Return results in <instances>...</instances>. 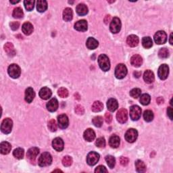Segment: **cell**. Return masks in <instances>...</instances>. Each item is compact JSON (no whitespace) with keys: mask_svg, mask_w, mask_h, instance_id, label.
I'll list each match as a JSON object with an SVG mask.
<instances>
[{"mask_svg":"<svg viewBox=\"0 0 173 173\" xmlns=\"http://www.w3.org/2000/svg\"><path fill=\"white\" fill-rule=\"evenodd\" d=\"M110 15L106 16V18H105V20H104L106 24H107L108 22L110 21Z\"/></svg>","mask_w":173,"mask_h":173,"instance_id":"cell-56","label":"cell"},{"mask_svg":"<svg viewBox=\"0 0 173 173\" xmlns=\"http://www.w3.org/2000/svg\"><path fill=\"white\" fill-rule=\"evenodd\" d=\"M58 122L59 127L62 129H65L68 126L69 120L68 116L63 114L58 116Z\"/></svg>","mask_w":173,"mask_h":173,"instance_id":"cell-13","label":"cell"},{"mask_svg":"<svg viewBox=\"0 0 173 173\" xmlns=\"http://www.w3.org/2000/svg\"><path fill=\"white\" fill-rule=\"evenodd\" d=\"M72 164V159L71 156H64L62 159V164L66 167H68V166H71Z\"/></svg>","mask_w":173,"mask_h":173,"instance_id":"cell-45","label":"cell"},{"mask_svg":"<svg viewBox=\"0 0 173 173\" xmlns=\"http://www.w3.org/2000/svg\"><path fill=\"white\" fill-rule=\"evenodd\" d=\"M39 154V149L38 148H30L27 154H26V156H27L28 159L31 162H34L35 160V159L37 158V156Z\"/></svg>","mask_w":173,"mask_h":173,"instance_id":"cell-16","label":"cell"},{"mask_svg":"<svg viewBox=\"0 0 173 173\" xmlns=\"http://www.w3.org/2000/svg\"><path fill=\"white\" fill-rule=\"evenodd\" d=\"M58 94L62 98H66L68 96V91L66 88H60L58 91Z\"/></svg>","mask_w":173,"mask_h":173,"instance_id":"cell-47","label":"cell"},{"mask_svg":"<svg viewBox=\"0 0 173 173\" xmlns=\"http://www.w3.org/2000/svg\"><path fill=\"white\" fill-rule=\"evenodd\" d=\"M25 154V151L24 149L21 148H16L14 149V151L13 152V156H14L16 158H17L18 160H21L24 157Z\"/></svg>","mask_w":173,"mask_h":173,"instance_id":"cell-36","label":"cell"},{"mask_svg":"<svg viewBox=\"0 0 173 173\" xmlns=\"http://www.w3.org/2000/svg\"><path fill=\"white\" fill-rule=\"evenodd\" d=\"M58 106H59L58 101L57 100V99L56 98H52L49 101V102L47 103V105H46L48 110L51 112H54L57 110Z\"/></svg>","mask_w":173,"mask_h":173,"instance_id":"cell-15","label":"cell"},{"mask_svg":"<svg viewBox=\"0 0 173 173\" xmlns=\"http://www.w3.org/2000/svg\"><path fill=\"white\" fill-rule=\"evenodd\" d=\"M156 101H157V103H158V104H163V103H164V99H163V98H161V97L158 98Z\"/></svg>","mask_w":173,"mask_h":173,"instance_id":"cell-55","label":"cell"},{"mask_svg":"<svg viewBox=\"0 0 173 173\" xmlns=\"http://www.w3.org/2000/svg\"><path fill=\"white\" fill-rule=\"evenodd\" d=\"M22 31L26 35H30L33 32V26L31 22H26L22 26Z\"/></svg>","mask_w":173,"mask_h":173,"instance_id":"cell-27","label":"cell"},{"mask_svg":"<svg viewBox=\"0 0 173 173\" xmlns=\"http://www.w3.org/2000/svg\"><path fill=\"white\" fill-rule=\"evenodd\" d=\"M64 141L60 137L55 138L52 141L53 148L57 152H62L64 149Z\"/></svg>","mask_w":173,"mask_h":173,"instance_id":"cell-14","label":"cell"},{"mask_svg":"<svg viewBox=\"0 0 173 173\" xmlns=\"http://www.w3.org/2000/svg\"><path fill=\"white\" fill-rule=\"evenodd\" d=\"M107 107L108 109L110 112L116 111L118 107V104L117 100L114 98L109 99L107 102Z\"/></svg>","mask_w":173,"mask_h":173,"instance_id":"cell-26","label":"cell"},{"mask_svg":"<svg viewBox=\"0 0 173 173\" xmlns=\"http://www.w3.org/2000/svg\"><path fill=\"white\" fill-rule=\"evenodd\" d=\"M54 172H62V171H60V170H56V171H54Z\"/></svg>","mask_w":173,"mask_h":173,"instance_id":"cell-60","label":"cell"},{"mask_svg":"<svg viewBox=\"0 0 173 173\" xmlns=\"http://www.w3.org/2000/svg\"><path fill=\"white\" fill-rule=\"evenodd\" d=\"M167 114L168 117L171 120H172V109L171 107H169L167 109Z\"/></svg>","mask_w":173,"mask_h":173,"instance_id":"cell-54","label":"cell"},{"mask_svg":"<svg viewBox=\"0 0 173 173\" xmlns=\"http://www.w3.org/2000/svg\"><path fill=\"white\" fill-rule=\"evenodd\" d=\"M154 41L156 44L162 45L167 41V35L164 31H159L154 35Z\"/></svg>","mask_w":173,"mask_h":173,"instance_id":"cell-8","label":"cell"},{"mask_svg":"<svg viewBox=\"0 0 173 173\" xmlns=\"http://www.w3.org/2000/svg\"><path fill=\"white\" fill-rule=\"evenodd\" d=\"M95 172L96 173H102V172H108L107 169L104 166H99L95 170Z\"/></svg>","mask_w":173,"mask_h":173,"instance_id":"cell-50","label":"cell"},{"mask_svg":"<svg viewBox=\"0 0 173 173\" xmlns=\"http://www.w3.org/2000/svg\"><path fill=\"white\" fill-rule=\"evenodd\" d=\"M99 43L93 37H89L87 40L86 46L89 49H95L98 47Z\"/></svg>","mask_w":173,"mask_h":173,"instance_id":"cell-28","label":"cell"},{"mask_svg":"<svg viewBox=\"0 0 173 173\" xmlns=\"http://www.w3.org/2000/svg\"><path fill=\"white\" fill-rule=\"evenodd\" d=\"M138 137V132L136 129H130L126 132L125 137L126 141L129 143H133L137 140Z\"/></svg>","mask_w":173,"mask_h":173,"instance_id":"cell-7","label":"cell"},{"mask_svg":"<svg viewBox=\"0 0 173 173\" xmlns=\"http://www.w3.org/2000/svg\"><path fill=\"white\" fill-rule=\"evenodd\" d=\"M93 124L96 127H101L103 125V118L102 116H95L92 120Z\"/></svg>","mask_w":173,"mask_h":173,"instance_id":"cell-42","label":"cell"},{"mask_svg":"<svg viewBox=\"0 0 173 173\" xmlns=\"http://www.w3.org/2000/svg\"><path fill=\"white\" fill-rule=\"evenodd\" d=\"M57 124L54 119H52L48 122V129L50 130L52 132H56L57 130Z\"/></svg>","mask_w":173,"mask_h":173,"instance_id":"cell-46","label":"cell"},{"mask_svg":"<svg viewBox=\"0 0 173 173\" xmlns=\"http://www.w3.org/2000/svg\"><path fill=\"white\" fill-rule=\"evenodd\" d=\"M103 108H104V105L102 103L99 101H95L92 105L91 110L93 112H98L102 111Z\"/></svg>","mask_w":173,"mask_h":173,"instance_id":"cell-34","label":"cell"},{"mask_svg":"<svg viewBox=\"0 0 173 173\" xmlns=\"http://www.w3.org/2000/svg\"><path fill=\"white\" fill-rule=\"evenodd\" d=\"M141 109L139 106L137 105L132 106L130 108V117L132 121H137L141 118Z\"/></svg>","mask_w":173,"mask_h":173,"instance_id":"cell-3","label":"cell"},{"mask_svg":"<svg viewBox=\"0 0 173 173\" xmlns=\"http://www.w3.org/2000/svg\"><path fill=\"white\" fill-rule=\"evenodd\" d=\"M141 94V91L140 89L139 88H135L132 89V90L130 91V95L131 96L132 98H133L135 99H137L139 97H140Z\"/></svg>","mask_w":173,"mask_h":173,"instance_id":"cell-44","label":"cell"},{"mask_svg":"<svg viewBox=\"0 0 173 173\" xmlns=\"http://www.w3.org/2000/svg\"><path fill=\"white\" fill-rule=\"evenodd\" d=\"M141 72H134V75L136 78H139V76H141Z\"/></svg>","mask_w":173,"mask_h":173,"instance_id":"cell-57","label":"cell"},{"mask_svg":"<svg viewBox=\"0 0 173 173\" xmlns=\"http://www.w3.org/2000/svg\"><path fill=\"white\" fill-rule=\"evenodd\" d=\"M95 145L98 148H102L106 146V140L104 137H99L95 141Z\"/></svg>","mask_w":173,"mask_h":173,"instance_id":"cell-48","label":"cell"},{"mask_svg":"<svg viewBox=\"0 0 173 173\" xmlns=\"http://www.w3.org/2000/svg\"><path fill=\"white\" fill-rule=\"evenodd\" d=\"M98 63L103 71H108L110 68V62L108 57L105 54H101L98 58Z\"/></svg>","mask_w":173,"mask_h":173,"instance_id":"cell-1","label":"cell"},{"mask_svg":"<svg viewBox=\"0 0 173 173\" xmlns=\"http://www.w3.org/2000/svg\"><path fill=\"white\" fill-rule=\"evenodd\" d=\"M8 72L10 77L13 79H18L21 74V70L19 66L16 64H12L9 66Z\"/></svg>","mask_w":173,"mask_h":173,"instance_id":"cell-5","label":"cell"},{"mask_svg":"<svg viewBox=\"0 0 173 173\" xmlns=\"http://www.w3.org/2000/svg\"><path fill=\"white\" fill-rule=\"evenodd\" d=\"M121 143V139L119 137L116 135H112L109 139V145L112 148H117L120 145Z\"/></svg>","mask_w":173,"mask_h":173,"instance_id":"cell-23","label":"cell"},{"mask_svg":"<svg viewBox=\"0 0 173 173\" xmlns=\"http://www.w3.org/2000/svg\"><path fill=\"white\" fill-rule=\"evenodd\" d=\"M73 18V12L71 8H66L64 9V12H63V19L66 22H68L72 21Z\"/></svg>","mask_w":173,"mask_h":173,"instance_id":"cell-30","label":"cell"},{"mask_svg":"<svg viewBox=\"0 0 173 173\" xmlns=\"http://www.w3.org/2000/svg\"><path fill=\"white\" fill-rule=\"evenodd\" d=\"M87 22L85 20H81L75 24V29L78 31L85 32L87 30Z\"/></svg>","mask_w":173,"mask_h":173,"instance_id":"cell-17","label":"cell"},{"mask_svg":"<svg viewBox=\"0 0 173 173\" xmlns=\"http://www.w3.org/2000/svg\"><path fill=\"white\" fill-rule=\"evenodd\" d=\"M144 79L146 83H148V84L152 83L155 80L154 72H153L152 71H149V70H147V71L144 72Z\"/></svg>","mask_w":173,"mask_h":173,"instance_id":"cell-24","label":"cell"},{"mask_svg":"<svg viewBox=\"0 0 173 173\" xmlns=\"http://www.w3.org/2000/svg\"><path fill=\"white\" fill-rule=\"evenodd\" d=\"M24 5L26 10L31 11L34 8L35 1H33V0H25L24 2Z\"/></svg>","mask_w":173,"mask_h":173,"instance_id":"cell-41","label":"cell"},{"mask_svg":"<svg viewBox=\"0 0 173 173\" xmlns=\"http://www.w3.org/2000/svg\"><path fill=\"white\" fill-rule=\"evenodd\" d=\"M142 45L145 49L151 48L153 45V42L151 37H145L142 39Z\"/></svg>","mask_w":173,"mask_h":173,"instance_id":"cell-35","label":"cell"},{"mask_svg":"<svg viewBox=\"0 0 173 173\" xmlns=\"http://www.w3.org/2000/svg\"><path fill=\"white\" fill-rule=\"evenodd\" d=\"M135 168L138 172H145L146 171V166L145 163L141 160H137L135 162Z\"/></svg>","mask_w":173,"mask_h":173,"instance_id":"cell-33","label":"cell"},{"mask_svg":"<svg viewBox=\"0 0 173 173\" xmlns=\"http://www.w3.org/2000/svg\"><path fill=\"white\" fill-rule=\"evenodd\" d=\"M12 146L11 144L9 142L7 141H4L2 142L0 144V152H1L2 154L6 155L8 154L11 151Z\"/></svg>","mask_w":173,"mask_h":173,"instance_id":"cell-22","label":"cell"},{"mask_svg":"<svg viewBox=\"0 0 173 173\" xmlns=\"http://www.w3.org/2000/svg\"><path fill=\"white\" fill-rule=\"evenodd\" d=\"M121 21L118 18L114 17L112 19V21L110 25V30L112 33H118L121 29Z\"/></svg>","mask_w":173,"mask_h":173,"instance_id":"cell-9","label":"cell"},{"mask_svg":"<svg viewBox=\"0 0 173 173\" xmlns=\"http://www.w3.org/2000/svg\"><path fill=\"white\" fill-rule=\"evenodd\" d=\"M39 97L42 99L47 100V99L51 98V96L52 95V92L50 89H49L48 87H43L42 89H41V90L39 91Z\"/></svg>","mask_w":173,"mask_h":173,"instance_id":"cell-18","label":"cell"},{"mask_svg":"<svg viewBox=\"0 0 173 173\" xmlns=\"http://www.w3.org/2000/svg\"><path fill=\"white\" fill-rule=\"evenodd\" d=\"M20 2V1L18 0V1H10V3L11 4H17V3H19Z\"/></svg>","mask_w":173,"mask_h":173,"instance_id":"cell-59","label":"cell"},{"mask_svg":"<svg viewBox=\"0 0 173 173\" xmlns=\"http://www.w3.org/2000/svg\"><path fill=\"white\" fill-rule=\"evenodd\" d=\"M13 126V122L12 119L7 118H5L2 122L1 131L4 134L10 133Z\"/></svg>","mask_w":173,"mask_h":173,"instance_id":"cell-4","label":"cell"},{"mask_svg":"<svg viewBox=\"0 0 173 173\" xmlns=\"http://www.w3.org/2000/svg\"><path fill=\"white\" fill-rule=\"evenodd\" d=\"M106 161L107 162V164L108 165V166L110 168H113L114 167L115 164H116V160L114 158V156L108 155L106 157Z\"/></svg>","mask_w":173,"mask_h":173,"instance_id":"cell-39","label":"cell"},{"mask_svg":"<svg viewBox=\"0 0 173 173\" xmlns=\"http://www.w3.org/2000/svg\"><path fill=\"white\" fill-rule=\"evenodd\" d=\"M140 103L144 106H147L148 105L149 103H150L151 101V98H150V95L147 94H143L141 98H140Z\"/></svg>","mask_w":173,"mask_h":173,"instance_id":"cell-38","label":"cell"},{"mask_svg":"<svg viewBox=\"0 0 173 173\" xmlns=\"http://www.w3.org/2000/svg\"><path fill=\"white\" fill-rule=\"evenodd\" d=\"M99 160V155L95 152L89 153L87 156V163L89 166H94L97 164Z\"/></svg>","mask_w":173,"mask_h":173,"instance_id":"cell-10","label":"cell"},{"mask_svg":"<svg viewBox=\"0 0 173 173\" xmlns=\"http://www.w3.org/2000/svg\"><path fill=\"white\" fill-rule=\"evenodd\" d=\"M76 13L79 16H85L88 13V8L84 4H79L76 8Z\"/></svg>","mask_w":173,"mask_h":173,"instance_id":"cell-29","label":"cell"},{"mask_svg":"<svg viewBox=\"0 0 173 173\" xmlns=\"http://www.w3.org/2000/svg\"><path fill=\"white\" fill-rule=\"evenodd\" d=\"M35 97V93L33 90V89L31 87H29L26 89L25 91V101L30 104V103H31L33 99H34Z\"/></svg>","mask_w":173,"mask_h":173,"instance_id":"cell-19","label":"cell"},{"mask_svg":"<svg viewBox=\"0 0 173 173\" xmlns=\"http://www.w3.org/2000/svg\"><path fill=\"white\" fill-rule=\"evenodd\" d=\"M169 42H170V44L172 45V33L171 34V36H170V40H169Z\"/></svg>","mask_w":173,"mask_h":173,"instance_id":"cell-58","label":"cell"},{"mask_svg":"<svg viewBox=\"0 0 173 173\" xmlns=\"http://www.w3.org/2000/svg\"><path fill=\"white\" fill-rule=\"evenodd\" d=\"M4 50L7 53L9 56H14L16 54V51L14 48V45L12 43H7L4 45Z\"/></svg>","mask_w":173,"mask_h":173,"instance_id":"cell-31","label":"cell"},{"mask_svg":"<svg viewBox=\"0 0 173 173\" xmlns=\"http://www.w3.org/2000/svg\"><path fill=\"white\" fill-rule=\"evenodd\" d=\"M83 137L87 141L91 142L94 141L95 138V133L94 130L92 129H87L83 134Z\"/></svg>","mask_w":173,"mask_h":173,"instance_id":"cell-21","label":"cell"},{"mask_svg":"<svg viewBox=\"0 0 173 173\" xmlns=\"http://www.w3.org/2000/svg\"><path fill=\"white\" fill-rule=\"evenodd\" d=\"M139 37L137 35H129L127 37V39H126V43H127L128 45L131 48H134L136 47V46H137V45L139 44Z\"/></svg>","mask_w":173,"mask_h":173,"instance_id":"cell-20","label":"cell"},{"mask_svg":"<svg viewBox=\"0 0 173 173\" xmlns=\"http://www.w3.org/2000/svg\"><path fill=\"white\" fill-rule=\"evenodd\" d=\"M75 112L79 115H83L85 112V110L83 108V106L78 105L76 106V107L75 108Z\"/></svg>","mask_w":173,"mask_h":173,"instance_id":"cell-49","label":"cell"},{"mask_svg":"<svg viewBox=\"0 0 173 173\" xmlns=\"http://www.w3.org/2000/svg\"><path fill=\"white\" fill-rule=\"evenodd\" d=\"M131 65L135 66V67H139V66H141L143 64V59L141 57V56L135 54L131 57Z\"/></svg>","mask_w":173,"mask_h":173,"instance_id":"cell-25","label":"cell"},{"mask_svg":"<svg viewBox=\"0 0 173 173\" xmlns=\"http://www.w3.org/2000/svg\"><path fill=\"white\" fill-rule=\"evenodd\" d=\"M10 26L11 29L13 30V31H16L17 30L20 26V23L18 22H12L10 24Z\"/></svg>","mask_w":173,"mask_h":173,"instance_id":"cell-52","label":"cell"},{"mask_svg":"<svg viewBox=\"0 0 173 173\" xmlns=\"http://www.w3.org/2000/svg\"><path fill=\"white\" fill-rule=\"evenodd\" d=\"M120 162H121L122 166H127L129 164V159L125 157H121V158H120Z\"/></svg>","mask_w":173,"mask_h":173,"instance_id":"cell-53","label":"cell"},{"mask_svg":"<svg viewBox=\"0 0 173 173\" xmlns=\"http://www.w3.org/2000/svg\"><path fill=\"white\" fill-rule=\"evenodd\" d=\"M105 121L106 122V123L108 124H110L112 121V116L110 113L109 112H106L105 114Z\"/></svg>","mask_w":173,"mask_h":173,"instance_id":"cell-51","label":"cell"},{"mask_svg":"<svg viewBox=\"0 0 173 173\" xmlns=\"http://www.w3.org/2000/svg\"><path fill=\"white\" fill-rule=\"evenodd\" d=\"M169 74V67L167 64H162L158 68V75L161 80H165L168 78Z\"/></svg>","mask_w":173,"mask_h":173,"instance_id":"cell-12","label":"cell"},{"mask_svg":"<svg viewBox=\"0 0 173 173\" xmlns=\"http://www.w3.org/2000/svg\"><path fill=\"white\" fill-rule=\"evenodd\" d=\"M127 75V68L123 64H119L115 68V76L118 79H124Z\"/></svg>","mask_w":173,"mask_h":173,"instance_id":"cell-6","label":"cell"},{"mask_svg":"<svg viewBox=\"0 0 173 173\" xmlns=\"http://www.w3.org/2000/svg\"><path fill=\"white\" fill-rule=\"evenodd\" d=\"M24 13L21 8H16L12 13V16L14 18H21L23 17Z\"/></svg>","mask_w":173,"mask_h":173,"instance_id":"cell-40","label":"cell"},{"mask_svg":"<svg viewBox=\"0 0 173 173\" xmlns=\"http://www.w3.org/2000/svg\"><path fill=\"white\" fill-rule=\"evenodd\" d=\"M158 56L160 58H167L169 56V51L168 49H166V48H163L160 49V51L158 52Z\"/></svg>","mask_w":173,"mask_h":173,"instance_id":"cell-43","label":"cell"},{"mask_svg":"<svg viewBox=\"0 0 173 173\" xmlns=\"http://www.w3.org/2000/svg\"><path fill=\"white\" fill-rule=\"evenodd\" d=\"M116 119L119 123L124 124L128 120V112L125 108L119 110V111L116 114Z\"/></svg>","mask_w":173,"mask_h":173,"instance_id":"cell-11","label":"cell"},{"mask_svg":"<svg viewBox=\"0 0 173 173\" xmlns=\"http://www.w3.org/2000/svg\"><path fill=\"white\" fill-rule=\"evenodd\" d=\"M37 9L39 12H44L48 9V2L44 0H39L37 2Z\"/></svg>","mask_w":173,"mask_h":173,"instance_id":"cell-32","label":"cell"},{"mask_svg":"<svg viewBox=\"0 0 173 173\" xmlns=\"http://www.w3.org/2000/svg\"><path fill=\"white\" fill-rule=\"evenodd\" d=\"M52 162V157L48 152H44L40 156L38 160V164L41 167H45L51 165Z\"/></svg>","mask_w":173,"mask_h":173,"instance_id":"cell-2","label":"cell"},{"mask_svg":"<svg viewBox=\"0 0 173 173\" xmlns=\"http://www.w3.org/2000/svg\"><path fill=\"white\" fill-rule=\"evenodd\" d=\"M154 115L152 111L148 110H145L144 112V118L146 122H152L153 121V119H154Z\"/></svg>","mask_w":173,"mask_h":173,"instance_id":"cell-37","label":"cell"}]
</instances>
